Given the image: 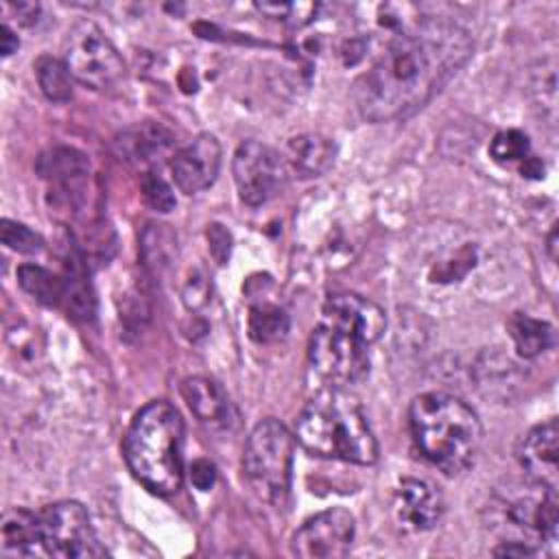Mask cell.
<instances>
[{
  "label": "cell",
  "instance_id": "1",
  "mask_svg": "<svg viewBox=\"0 0 559 559\" xmlns=\"http://www.w3.org/2000/svg\"><path fill=\"white\" fill-rule=\"evenodd\" d=\"M469 33L445 17L419 20L395 35L376 63L356 81L354 98L371 122L413 116L465 66Z\"/></svg>",
  "mask_w": 559,
  "mask_h": 559
},
{
  "label": "cell",
  "instance_id": "2",
  "mask_svg": "<svg viewBox=\"0 0 559 559\" xmlns=\"http://www.w3.org/2000/svg\"><path fill=\"white\" fill-rule=\"evenodd\" d=\"M408 421L419 452L441 472L459 474L474 463L483 428L463 400L441 391L421 393L411 402Z\"/></svg>",
  "mask_w": 559,
  "mask_h": 559
},
{
  "label": "cell",
  "instance_id": "3",
  "mask_svg": "<svg viewBox=\"0 0 559 559\" xmlns=\"http://www.w3.org/2000/svg\"><path fill=\"white\" fill-rule=\"evenodd\" d=\"M122 452L131 474L148 491L175 493L183 480V419L179 411L166 400L146 404L133 417Z\"/></svg>",
  "mask_w": 559,
  "mask_h": 559
},
{
  "label": "cell",
  "instance_id": "4",
  "mask_svg": "<svg viewBox=\"0 0 559 559\" xmlns=\"http://www.w3.org/2000/svg\"><path fill=\"white\" fill-rule=\"evenodd\" d=\"M297 441L317 456L358 465L378 459V443L365 413L338 386L323 389L306 402L295 424Z\"/></svg>",
  "mask_w": 559,
  "mask_h": 559
},
{
  "label": "cell",
  "instance_id": "5",
  "mask_svg": "<svg viewBox=\"0 0 559 559\" xmlns=\"http://www.w3.org/2000/svg\"><path fill=\"white\" fill-rule=\"evenodd\" d=\"M295 439L290 430L269 417L249 432L242 452V474L247 485L264 502H282L290 489Z\"/></svg>",
  "mask_w": 559,
  "mask_h": 559
},
{
  "label": "cell",
  "instance_id": "6",
  "mask_svg": "<svg viewBox=\"0 0 559 559\" xmlns=\"http://www.w3.org/2000/svg\"><path fill=\"white\" fill-rule=\"evenodd\" d=\"M63 61L70 74L92 90L114 87L124 76L122 57L105 33L90 20L74 24L68 33Z\"/></svg>",
  "mask_w": 559,
  "mask_h": 559
},
{
  "label": "cell",
  "instance_id": "7",
  "mask_svg": "<svg viewBox=\"0 0 559 559\" xmlns=\"http://www.w3.org/2000/svg\"><path fill=\"white\" fill-rule=\"evenodd\" d=\"M369 343L360 336L334 328L330 323H319L310 336V365L312 369L332 386L354 384L362 380L369 371Z\"/></svg>",
  "mask_w": 559,
  "mask_h": 559
},
{
  "label": "cell",
  "instance_id": "8",
  "mask_svg": "<svg viewBox=\"0 0 559 559\" xmlns=\"http://www.w3.org/2000/svg\"><path fill=\"white\" fill-rule=\"evenodd\" d=\"M39 524L46 555L63 559H87L103 555L87 511L74 500L48 504L39 513Z\"/></svg>",
  "mask_w": 559,
  "mask_h": 559
},
{
  "label": "cell",
  "instance_id": "9",
  "mask_svg": "<svg viewBox=\"0 0 559 559\" xmlns=\"http://www.w3.org/2000/svg\"><path fill=\"white\" fill-rule=\"evenodd\" d=\"M231 173L238 197L255 207L271 201L284 188L288 168L273 148L258 140H247L234 153Z\"/></svg>",
  "mask_w": 559,
  "mask_h": 559
},
{
  "label": "cell",
  "instance_id": "10",
  "mask_svg": "<svg viewBox=\"0 0 559 559\" xmlns=\"http://www.w3.org/2000/svg\"><path fill=\"white\" fill-rule=\"evenodd\" d=\"M354 531V515L343 507H332L295 531L290 550L301 559H338L349 552Z\"/></svg>",
  "mask_w": 559,
  "mask_h": 559
},
{
  "label": "cell",
  "instance_id": "11",
  "mask_svg": "<svg viewBox=\"0 0 559 559\" xmlns=\"http://www.w3.org/2000/svg\"><path fill=\"white\" fill-rule=\"evenodd\" d=\"M37 170L50 183L55 205L61 210H76L85 197V186L90 177L87 157L68 146H55L44 153L37 162Z\"/></svg>",
  "mask_w": 559,
  "mask_h": 559
},
{
  "label": "cell",
  "instance_id": "12",
  "mask_svg": "<svg viewBox=\"0 0 559 559\" xmlns=\"http://www.w3.org/2000/svg\"><path fill=\"white\" fill-rule=\"evenodd\" d=\"M221 168V144L212 133L197 135L188 146L179 148L170 159V173L177 188L197 194L210 188Z\"/></svg>",
  "mask_w": 559,
  "mask_h": 559
},
{
  "label": "cell",
  "instance_id": "13",
  "mask_svg": "<svg viewBox=\"0 0 559 559\" xmlns=\"http://www.w3.org/2000/svg\"><path fill=\"white\" fill-rule=\"evenodd\" d=\"M321 321L330 323L334 328L347 330V332L360 336L362 341H367L369 345L382 336L384 325H386L384 310L378 304H373L371 299L360 297L356 293L332 295L323 304Z\"/></svg>",
  "mask_w": 559,
  "mask_h": 559
},
{
  "label": "cell",
  "instance_id": "14",
  "mask_svg": "<svg viewBox=\"0 0 559 559\" xmlns=\"http://www.w3.org/2000/svg\"><path fill=\"white\" fill-rule=\"evenodd\" d=\"M391 511L406 531H428L443 513V498L437 487L424 478H402L393 491Z\"/></svg>",
  "mask_w": 559,
  "mask_h": 559
},
{
  "label": "cell",
  "instance_id": "15",
  "mask_svg": "<svg viewBox=\"0 0 559 559\" xmlns=\"http://www.w3.org/2000/svg\"><path fill=\"white\" fill-rule=\"evenodd\" d=\"M559 428L557 419H548L533 430L520 443L518 459L522 469L526 472L528 480L557 489V474H559Z\"/></svg>",
  "mask_w": 559,
  "mask_h": 559
},
{
  "label": "cell",
  "instance_id": "16",
  "mask_svg": "<svg viewBox=\"0 0 559 559\" xmlns=\"http://www.w3.org/2000/svg\"><path fill=\"white\" fill-rule=\"evenodd\" d=\"M173 133L157 122H140L114 140V151L120 159L131 164H153L173 148Z\"/></svg>",
  "mask_w": 559,
  "mask_h": 559
},
{
  "label": "cell",
  "instance_id": "17",
  "mask_svg": "<svg viewBox=\"0 0 559 559\" xmlns=\"http://www.w3.org/2000/svg\"><path fill=\"white\" fill-rule=\"evenodd\" d=\"M39 548L44 550L39 515L28 509H9L0 524V552L4 557H35Z\"/></svg>",
  "mask_w": 559,
  "mask_h": 559
},
{
  "label": "cell",
  "instance_id": "18",
  "mask_svg": "<svg viewBox=\"0 0 559 559\" xmlns=\"http://www.w3.org/2000/svg\"><path fill=\"white\" fill-rule=\"evenodd\" d=\"M336 157V146L330 138L321 133H304L286 144V168L299 177H321L325 175Z\"/></svg>",
  "mask_w": 559,
  "mask_h": 559
},
{
  "label": "cell",
  "instance_id": "19",
  "mask_svg": "<svg viewBox=\"0 0 559 559\" xmlns=\"http://www.w3.org/2000/svg\"><path fill=\"white\" fill-rule=\"evenodd\" d=\"M181 395L192 411V415L207 426H221L227 419L229 404L225 393L216 382L203 376H194L183 380L181 384Z\"/></svg>",
  "mask_w": 559,
  "mask_h": 559
},
{
  "label": "cell",
  "instance_id": "20",
  "mask_svg": "<svg viewBox=\"0 0 559 559\" xmlns=\"http://www.w3.org/2000/svg\"><path fill=\"white\" fill-rule=\"evenodd\" d=\"M507 328H509V334H511L515 349L522 358H535L555 343V332H552L550 323L533 319L522 312H515L509 319Z\"/></svg>",
  "mask_w": 559,
  "mask_h": 559
},
{
  "label": "cell",
  "instance_id": "21",
  "mask_svg": "<svg viewBox=\"0 0 559 559\" xmlns=\"http://www.w3.org/2000/svg\"><path fill=\"white\" fill-rule=\"evenodd\" d=\"M20 286L44 306H59L66 301V280L37 264H22L17 269Z\"/></svg>",
  "mask_w": 559,
  "mask_h": 559
},
{
  "label": "cell",
  "instance_id": "22",
  "mask_svg": "<svg viewBox=\"0 0 559 559\" xmlns=\"http://www.w3.org/2000/svg\"><path fill=\"white\" fill-rule=\"evenodd\" d=\"M35 74H37L39 90L48 100L66 103L72 98V74L66 61L52 55H41L35 61Z\"/></svg>",
  "mask_w": 559,
  "mask_h": 559
},
{
  "label": "cell",
  "instance_id": "23",
  "mask_svg": "<svg viewBox=\"0 0 559 559\" xmlns=\"http://www.w3.org/2000/svg\"><path fill=\"white\" fill-rule=\"evenodd\" d=\"M66 304L72 317L90 319L94 314V295L87 282V275L81 266V260L72 255L68 260V277H66Z\"/></svg>",
  "mask_w": 559,
  "mask_h": 559
},
{
  "label": "cell",
  "instance_id": "24",
  "mask_svg": "<svg viewBox=\"0 0 559 559\" xmlns=\"http://www.w3.org/2000/svg\"><path fill=\"white\" fill-rule=\"evenodd\" d=\"M288 332V317L277 306H253L249 310V336L258 343H273Z\"/></svg>",
  "mask_w": 559,
  "mask_h": 559
},
{
  "label": "cell",
  "instance_id": "25",
  "mask_svg": "<svg viewBox=\"0 0 559 559\" xmlns=\"http://www.w3.org/2000/svg\"><path fill=\"white\" fill-rule=\"evenodd\" d=\"M528 135L518 131V129H507L498 131L489 144V153L496 162H522L528 157Z\"/></svg>",
  "mask_w": 559,
  "mask_h": 559
},
{
  "label": "cell",
  "instance_id": "26",
  "mask_svg": "<svg viewBox=\"0 0 559 559\" xmlns=\"http://www.w3.org/2000/svg\"><path fill=\"white\" fill-rule=\"evenodd\" d=\"M0 238H2V245H7L17 253H37L44 247V240L37 231L9 218L0 221Z\"/></svg>",
  "mask_w": 559,
  "mask_h": 559
},
{
  "label": "cell",
  "instance_id": "27",
  "mask_svg": "<svg viewBox=\"0 0 559 559\" xmlns=\"http://www.w3.org/2000/svg\"><path fill=\"white\" fill-rule=\"evenodd\" d=\"M142 197L155 212H170L175 207V194L170 186L155 173H146L142 177Z\"/></svg>",
  "mask_w": 559,
  "mask_h": 559
},
{
  "label": "cell",
  "instance_id": "28",
  "mask_svg": "<svg viewBox=\"0 0 559 559\" xmlns=\"http://www.w3.org/2000/svg\"><path fill=\"white\" fill-rule=\"evenodd\" d=\"M207 240H210V251L216 258L218 264H223L229 258V249H231V236L223 225H210L207 229Z\"/></svg>",
  "mask_w": 559,
  "mask_h": 559
},
{
  "label": "cell",
  "instance_id": "29",
  "mask_svg": "<svg viewBox=\"0 0 559 559\" xmlns=\"http://www.w3.org/2000/svg\"><path fill=\"white\" fill-rule=\"evenodd\" d=\"M190 480H192V485H194L197 489L207 491V489L214 485V480H216V467H214V463H210V461H205V459L194 461L192 467H190Z\"/></svg>",
  "mask_w": 559,
  "mask_h": 559
},
{
  "label": "cell",
  "instance_id": "30",
  "mask_svg": "<svg viewBox=\"0 0 559 559\" xmlns=\"http://www.w3.org/2000/svg\"><path fill=\"white\" fill-rule=\"evenodd\" d=\"M493 555L498 557H533L537 555V548H533L528 542H504L502 546H498L493 550Z\"/></svg>",
  "mask_w": 559,
  "mask_h": 559
},
{
  "label": "cell",
  "instance_id": "31",
  "mask_svg": "<svg viewBox=\"0 0 559 559\" xmlns=\"http://www.w3.org/2000/svg\"><path fill=\"white\" fill-rule=\"evenodd\" d=\"M17 44L20 41H17L15 33L7 24H2V28H0V50H2V57L13 55L17 50Z\"/></svg>",
  "mask_w": 559,
  "mask_h": 559
},
{
  "label": "cell",
  "instance_id": "32",
  "mask_svg": "<svg viewBox=\"0 0 559 559\" xmlns=\"http://www.w3.org/2000/svg\"><path fill=\"white\" fill-rule=\"evenodd\" d=\"M520 170H522L524 175H528V177H539V175H544V166H542L535 157H526Z\"/></svg>",
  "mask_w": 559,
  "mask_h": 559
}]
</instances>
